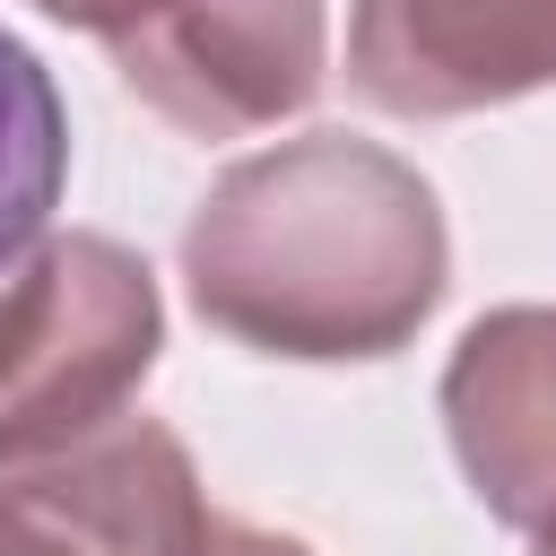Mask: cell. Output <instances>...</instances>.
<instances>
[{
  "label": "cell",
  "instance_id": "cell-7",
  "mask_svg": "<svg viewBox=\"0 0 556 556\" xmlns=\"http://www.w3.org/2000/svg\"><path fill=\"white\" fill-rule=\"evenodd\" d=\"M70 174V122L43 78V61L0 26V278L35 252L52 200Z\"/></svg>",
  "mask_w": 556,
  "mask_h": 556
},
{
  "label": "cell",
  "instance_id": "cell-4",
  "mask_svg": "<svg viewBox=\"0 0 556 556\" xmlns=\"http://www.w3.org/2000/svg\"><path fill=\"white\" fill-rule=\"evenodd\" d=\"M348 78L408 122L556 87V0H356Z\"/></svg>",
  "mask_w": 556,
  "mask_h": 556
},
{
  "label": "cell",
  "instance_id": "cell-2",
  "mask_svg": "<svg viewBox=\"0 0 556 556\" xmlns=\"http://www.w3.org/2000/svg\"><path fill=\"white\" fill-rule=\"evenodd\" d=\"M165 304L130 243L52 235L0 287V469L52 460L130 417L156 374Z\"/></svg>",
  "mask_w": 556,
  "mask_h": 556
},
{
  "label": "cell",
  "instance_id": "cell-8",
  "mask_svg": "<svg viewBox=\"0 0 556 556\" xmlns=\"http://www.w3.org/2000/svg\"><path fill=\"white\" fill-rule=\"evenodd\" d=\"M0 556H87V547H78V539H70V530H61V521L0 469Z\"/></svg>",
  "mask_w": 556,
  "mask_h": 556
},
{
  "label": "cell",
  "instance_id": "cell-11",
  "mask_svg": "<svg viewBox=\"0 0 556 556\" xmlns=\"http://www.w3.org/2000/svg\"><path fill=\"white\" fill-rule=\"evenodd\" d=\"M530 539H539V547H530V556H556V521H547V530H530Z\"/></svg>",
  "mask_w": 556,
  "mask_h": 556
},
{
  "label": "cell",
  "instance_id": "cell-3",
  "mask_svg": "<svg viewBox=\"0 0 556 556\" xmlns=\"http://www.w3.org/2000/svg\"><path fill=\"white\" fill-rule=\"evenodd\" d=\"M104 52L156 122L191 139H243L313 104L330 35L321 0H174Z\"/></svg>",
  "mask_w": 556,
  "mask_h": 556
},
{
  "label": "cell",
  "instance_id": "cell-6",
  "mask_svg": "<svg viewBox=\"0 0 556 556\" xmlns=\"http://www.w3.org/2000/svg\"><path fill=\"white\" fill-rule=\"evenodd\" d=\"M87 556H191L208 539V504H200V469L182 452L174 426L156 417H113L87 443L9 469Z\"/></svg>",
  "mask_w": 556,
  "mask_h": 556
},
{
  "label": "cell",
  "instance_id": "cell-9",
  "mask_svg": "<svg viewBox=\"0 0 556 556\" xmlns=\"http://www.w3.org/2000/svg\"><path fill=\"white\" fill-rule=\"evenodd\" d=\"M43 17H61V26H87L96 43H113V35H130V26H148L156 9H174V0H35Z\"/></svg>",
  "mask_w": 556,
  "mask_h": 556
},
{
  "label": "cell",
  "instance_id": "cell-1",
  "mask_svg": "<svg viewBox=\"0 0 556 556\" xmlns=\"http://www.w3.org/2000/svg\"><path fill=\"white\" fill-rule=\"evenodd\" d=\"M443 208L382 139L304 130L208 182L182 287L208 330L295 365L391 356L443 295Z\"/></svg>",
  "mask_w": 556,
  "mask_h": 556
},
{
  "label": "cell",
  "instance_id": "cell-10",
  "mask_svg": "<svg viewBox=\"0 0 556 556\" xmlns=\"http://www.w3.org/2000/svg\"><path fill=\"white\" fill-rule=\"evenodd\" d=\"M191 556H313V547H304V539H287V530H252V521H208V539H200Z\"/></svg>",
  "mask_w": 556,
  "mask_h": 556
},
{
  "label": "cell",
  "instance_id": "cell-5",
  "mask_svg": "<svg viewBox=\"0 0 556 556\" xmlns=\"http://www.w3.org/2000/svg\"><path fill=\"white\" fill-rule=\"evenodd\" d=\"M443 434L504 530L556 521V304H504L443 365Z\"/></svg>",
  "mask_w": 556,
  "mask_h": 556
}]
</instances>
